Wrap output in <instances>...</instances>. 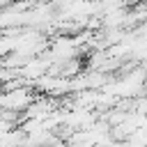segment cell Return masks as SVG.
Masks as SVG:
<instances>
[{
	"mask_svg": "<svg viewBox=\"0 0 147 147\" xmlns=\"http://www.w3.org/2000/svg\"><path fill=\"white\" fill-rule=\"evenodd\" d=\"M34 99H37V96L32 94V90L16 85V87H11L9 92H2V94H0V108L7 110V113H25L28 106H30Z\"/></svg>",
	"mask_w": 147,
	"mask_h": 147,
	"instance_id": "obj_1",
	"label": "cell"
}]
</instances>
